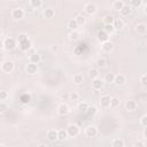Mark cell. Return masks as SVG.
<instances>
[{"mask_svg": "<svg viewBox=\"0 0 147 147\" xmlns=\"http://www.w3.org/2000/svg\"><path fill=\"white\" fill-rule=\"evenodd\" d=\"M100 106L102 108H108L110 107V96L109 95H102L100 98Z\"/></svg>", "mask_w": 147, "mask_h": 147, "instance_id": "obj_17", "label": "cell"}, {"mask_svg": "<svg viewBox=\"0 0 147 147\" xmlns=\"http://www.w3.org/2000/svg\"><path fill=\"white\" fill-rule=\"evenodd\" d=\"M46 137L49 141H56L57 140V130H48L46 133Z\"/></svg>", "mask_w": 147, "mask_h": 147, "instance_id": "obj_19", "label": "cell"}, {"mask_svg": "<svg viewBox=\"0 0 147 147\" xmlns=\"http://www.w3.org/2000/svg\"><path fill=\"white\" fill-rule=\"evenodd\" d=\"M8 110V105L3 101H0V114H3Z\"/></svg>", "mask_w": 147, "mask_h": 147, "instance_id": "obj_39", "label": "cell"}, {"mask_svg": "<svg viewBox=\"0 0 147 147\" xmlns=\"http://www.w3.org/2000/svg\"><path fill=\"white\" fill-rule=\"evenodd\" d=\"M42 16L45 18H47V20H51V18H53L55 16V10L53 8H51V7H46L42 10Z\"/></svg>", "mask_w": 147, "mask_h": 147, "instance_id": "obj_11", "label": "cell"}, {"mask_svg": "<svg viewBox=\"0 0 147 147\" xmlns=\"http://www.w3.org/2000/svg\"><path fill=\"white\" fill-rule=\"evenodd\" d=\"M114 16L111 14H106L103 17H102V22L105 23V25H108V24H113L114 23Z\"/></svg>", "mask_w": 147, "mask_h": 147, "instance_id": "obj_21", "label": "cell"}, {"mask_svg": "<svg viewBox=\"0 0 147 147\" xmlns=\"http://www.w3.org/2000/svg\"><path fill=\"white\" fill-rule=\"evenodd\" d=\"M119 99L118 98H110V107L111 108H116L119 106Z\"/></svg>", "mask_w": 147, "mask_h": 147, "instance_id": "obj_37", "label": "cell"}, {"mask_svg": "<svg viewBox=\"0 0 147 147\" xmlns=\"http://www.w3.org/2000/svg\"><path fill=\"white\" fill-rule=\"evenodd\" d=\"M24 15H25V10L21 7H16L11 10V17L14 20H22L24 17Z\"/></svg>", "mask_w": 147, "mask_h": 147, "instance_id": "obj_3", "label": "cell"}, {"mask_svg": "<svg viewBox=\"0 0 147 147\" xmlns=\"http://www.w3.org/2000/svg\"><path fill=\"white\" fill-rule=\"evenodd\" d=\"M8 99V93L6 91H0V101H6Z\"/></svg>", "mask_w": 147, "mask_h": 147, "instance_id": "obj_43", "label": "cell"}, {"mask_svg": "<svg viewBox=\"0 0 147 147\" xmlns=\"http://www.w3.org/2000/svg\"><path fill=\"white\" fill-rule=\"evenodd\" d=\"M96 40L100 42V44H103L106 41L109 40V34H107L103 30H99L96 32Z\"/></svg>", "mask_w": 147, "mask_h": 147, "instance_id": "obj_7", "label": "cell"}, {"mask_svg": "<svg viewBox=\"0 0 147 147\" xmlns=\"http://www.w3.org/2000/svg\"><path fill=\"white\" fill-rule=\"evenodd\" d=\"M105 85V82L101 79V78H95V79H92V88L95 90V91H99Z\"/></svg>", "mask_w": 147, "mask_h": 147, "instance_id": "obj_10", "label": "cell"}, {"mask_svg": "<svg viewBox=\"0 0 147 147\" xmlns=\"http://www.w3.org/2000/svg\"><path fill=\"white\" fill-rule=\"evenodd\" d=\"M1 70H2L3 72H6V74L11 72V71L14 70V62H13V61H9V60L3 61L2 64H1Z\"/></svg>", "mask_w": 147, "mask_h": 147, "instance_id": "obj_5", "label": "cell"}, {"mask_svg": "<svg viewBox=\"0 0 147 147\" xmlns=\"http://www.w3.org/2000/svg\"><path fill=\"white\" fill-rule=\"evenodd\" d=\"M140 125L142 127H146L147 126V115L146 114L141 116V118H140Z\"/></svg>", "mask_w": 147, "mask_h": 147, "instance_id": "obj_41", "label": "cell"}, {"mask_svg": "<svg viewBox=\"0 0 147 147\" xmlns=\"http://www.w3.org/2000/svg\"><path fill=\"white\" fill-rule=\"evenodd\" d=\"M1 37H2V30L0 29V39H1Z\"/></svg>", "mask_w": 147, "mask_h": 147, "instance_id": "obj_50", "label": "cell"}, {"mask_svg": "<svg viewBox=\"0 0 147 147\" xmlns=\"http://www.w3.org/2000/svg\"><path fill=\"white\" fill-rule=\"evenodd\" d=\"M96 111H98V109H96L95 106H90V105H88V108H87V110H86L85 114L91 117V116H94V115L96 114Z\"/></svg>", "mask_w": 147, "mask_h": 147, "instance_id": "obj_29", "label": "cell"}, {"mask_svg": "<svg viewBox=\"0 0 147 147\" xmlns=\"http://www.w3.org/2000/svg\"><path fill=\"white\" fill-rule=\"evenodd\" d=\"M126 82V77L123 75V74H118V75H115V79H114V83L117 85V86H121L123 84H125Z\"/></svg>", "mask_w": 147, "mask_h": 147, "instance_id": "obj_14", "label": "cell"}, {"mask_svg": "<svg viewBox=\"0 0 147 147\" xmlns=\"http://www.w3.org/2000/svg\"><path fill=\"white\" fill-rule=\"evenodd\" d=\"M79 37H80V34H79V32H78L77 30H76V31H70V33H69V39H70L71 41L78 40Z\"/></svg>", "mask_w": 147, "mask_h": 147, "instance_id": "obj_31", "label": "cell"}, {"mask_svg": "<svg viewBox=\"0 0 147 147\" xmlns=\"http://www.w3.org/2000/svg\"><path fill=\"white\" fill-rule=\"evenodd\" d=\"M127 3L133 8V7H140L144 2H142L141 0H131V1H130V2H127Z\"/></svg>", "mask_w": 147, "mask_h": 147, "instance_id": "obj_38", "label": "cell"}, {"mask_svg": "<svg viewBox=\"0 0 147 147\" xmlns=\"http://www.w3.org/2000/svg\"><path fill=\"white\" fill-rule=\"evenodd\" d=\"M69 98H70L71 101H78V99H79V94H78L77 92H71V93L69 94Z\"/></svg>", "mask_w": 147, "mask_h": 147, "instance_id": "obj_40", "label": "cell"}, {"mask_svg": "<svg viewBox=\"0 0 147 147\" xmlns=\"http://www.w3.org/2000/svg\"><path fill=\"white\" fill-rule=\"evenodd\" d=\"M25 71H26V74H29V75H34V74H37V71H38V64H34V63L29 62V63L25 65Z\"/></svg>", "mask_w": 147, "mask_h": 147, "instance_id": "obj_9", "label": "cell"}, {"mask_svg": "<svg viewBox=\"0 0 147 147\" xmlns=\"http://www.w3.org/2000/svg\"><path fill=\"white\" fill-rule=\"evenodd\" d=\"M38 147H47L45 144H40V145H38Z\"/></svg>", "mask_w": 147, "mask_h": 147, "instance_id": "obj_49", "label": "cell"}, {"mask_svg": "<svg viewBox=\"0 0 147 147\" xmlns=\"http://www.w3.org/2000/svg\"><path fill=\"white\" fill-rule=\"evenodd\" d=\"M68 28H69L71 31H76V30H77L78 24H77V22L75 21V18H71V20L68 21Z\"/></svg>", "mask_w": 147, "mask_h": 147, "instance_id": "obj_27", "label": "cell"}, {"mask_svg": "<svg viewBox=\"0 0 147 147\" xmlns=\"http://www.w3.org/2000/svg\"><path fill=\"white\" fill-rule=\"evenodd\" d=\"M51 49H52V52H56V51H57V46H56V45H53V46L51 47Z\"/></svg>", "mask_w": 147, "mask_h": 147, "instance_id": "obj_47", "label": "cell"}, {"mask_svg": "<svg viewBox=\"0 0 147 147\" xmlns=\"http://www.w3.org/2000/svg\"><path fill=\"white\" fill-rule=\"evenodd\" d=\"M132 13V7L129 3H124V6L122 7V9L119 10V14L122 16H129Z\"/></svg>", "mask_w": 147, "mask_h": 147, "instance_id": "obj_15", "label": "cell"}, {"mask_svg": "<svg viewBox=\"0 0 147 147\" xmlns=\"http://www.w3.org/2000/svg\"><path fill=\"white\" fill-rule=\"evenodd\" d=\"M87 108H88V103L87 102H85V101H83V102H79L78 103V110L80 111V113H86V110H87Z\"/></svg>", "mask_w": 147, "mask_h": 147, "instance_id": "obj_33", "label": "cell"}, {"mask_svg": "<svg viewBox=\"0 0 147 147\" xmlns=\"http://www.w3.org/2000/svg\"><path fill=\"white\" fill-rule=\"evenodd\" d=\"M65 131L68 133V137H76L79 133V126L77 124H69Z\"/></svg>", "mask_w": 147, "mask_h": 147, "instance_id": "obj_4", "label": "cell"}, {"mask_svg": "<svg viewBox=\"0 0 147 147\" xmlns=\"http://www.w3.org/2000/svg\"><path fill=\"white\" fill-rule=\"evenodd\" d=\"M87 74H88V77L92 78V79L99 78V69H96V68H91V69H88Z\"/></svg>", "mask_w": 147, "mask_h": 147, "instance_id": "obj_22", "label": "cell"}, {"mask_svg": "<svg viewBox=\"0 0 147 147\" xmlns=\"http://www.w3.org/2000/svg\"><path fill=\"white\" fill-rule=\"evenodd\" d=\"M0 147H3V146H2V145H0Z\"/></svg>", "mask_w": 147, "mask_h": 147, "instance_id": "obj_51", "label": "cell"}, {"mask_svg": "<svg viewBox=\"0 0 147 147\" xmlns=\"http://www.w3.org/2000/svg\"><path fill=\"white\" fill-rule=\"evenodd\" d=\"M85 136L87 138H94L98 136V127L93 124H90L85 127Z\"/></svg>", "mask_w": 147, "mask_h": 147, "instance_id": "obj_2", "label": "cell"}, {"mask_svg": "<svg viewBox=\"0 0 147 147\" xmlns=\"http://www.w3.org/2000/svg\"><path fill=\"white\" fill-rule=\"evenodd\" d=\"M136 31H137V33L140 34V36L145 34V33L147 32V26H146V24H144V23H138L137 26H136Z\"/></svg>", "mask_w": 147, "mask_h": 147, "instance_id": "obj_20", "label": "cell"}, {"mask_svg": "<svg viewBox=\"0 0 147 147\" xmlns=\"http://www.w3.org/2000/svg\"><path fill=\"white\" fill-rule=\"evenodd\" d=\"M70 113V108L67 103H61L59 107H57V114L60 116H65Z\"/></svg>", "mask_w": 147, "mask_h": 147, "instance_id": "obj_8", "label": "cell"}, {"mask_svg": "<svg viewBox=\"0 0 147 147\" xmlns=\"http://www.w3.org/2000/svg\"><path fill=\"white\" fill-rule=\"evenodd\" d=\"M137 107H138V105H137V102H136L134 100H127V101L125 102V109H126L129 113L134 111V110L137 109Z\"/></svg>", "mask_w": 147, "mask_h": 147, "instance_id": "obj_12", "label": "cell"}, {"mask_svg": "<svg viewBox=\"0 0 147 147\" xmlns=\"http://www.w3.org/2000/svg\"><path fill=\"white\" fill-rule=\"evenodd\" d=\"M26 39H29L28 36H26L25 33H21V34H18L17 41H18V42H22V41H24V40H26Z\"/></svg>", "mask_w": 147, "mask_h": 147, "instance_id": "obj_44", "label": "cell"}, {"mask_svg": "<svg viewBox=\"0 0 147 147\" xmlns=\"http://www.w3.org/2000/svg\"><path fill=\"white\" fill-rule=\"evenodd\" d=\"M96 65H98V68H100V69L106 68V65H107L106 59H105V57H99V59L96 60Z\"/></svg>", "mask_w": 147, "mask_h": 147, "instance_id": "obj_32", "label": "cell"}, {"mask_svg": "<svg viewBox=\"0 0 147 147\" xmlns=\"http://www.w3.org/2000/svg\"><path fill=\"white\" fill-rule=\"evenodd\" d=\"M21 101H22L23 103H28V102L30 101V95H29V94H24V95L21 98Z\"/></svg>", "mask_w": 147, "mask_h": 147, "instance_id": "obj_45", "label": "cell"}, {"mask_svg": "<svg viewBox=\"0 0 147 147\" xmlns=\"http://www.w3.org/2000/svg\"><path fill=\"white\" fill-rule=\"evenodd\" d=\"M83 79H84V77H83L82 74H75L74 77H72V80H74L75 84H80V83H83Z\"/></svg>", "mask_w": 147, "mask_h": 147, "instance_id": "obj_34", "label": "cell"}, {"mask_svg": "<svg viewBox=\"0 0 147 147\" xmlns=\"http://www.w3.org/2000/svg\"><path fill=\"white\" fill-rule=\"evenodd\" d=\"M101 49H102V52H105V53H110V52L114 49V44H113L110 40H108V41L101 44Z\"/></svg>", "mask_w": 147, "mask_h": 147, "instance_id": "obj_13", "label": "cell"}, {"mask_svg": "<svg viewBox=\"0 0 147 147\" xmlns=\"http://www.w3.org/2000/svg\"><path fill=\"white\" fill-rule=\"evenodd\" d=\"M114 79H115V74H113V72H107V74L105 75V78H103L102 80L110 84V83H114Z\"/></svg>", "mask_w": 147, "mask_h": 147, "instance_id": "obj_26", "label": "cell"}, {"mask_svg": "<svg viewBox=\"0 0 147 147\" xmlns=\"http://www.w3.org/2000/svg\"><path fill=\"white\" fill-rule=\"evenodd\" d=\"M29 6L32 8V9H36V8H40L42 6V1L41 0H30L29 2Z\"/></svg>", "mask_w": 147, "mask_h": 147, "instance_id": "obj_25", "label": "cell"}, {"mask_svg": "<svg viewBox=\"0 0 147 147\" xmlns=\"http://www.w3.org/2000/svg\"><path fill=\"white\" fill-rule=\"evenodd\" d=\"M103 31H105L107 34H110V33H114V32H115V29H114L113 24H108V25H105Z\"/></svg>", "mask_w": 147, "mask_h": 147, "instance_id": "obj_36", "label": "cell"}, {"mask_svg": "<svg viewBox=\"0 0 147 147\" xmlns=\"http://www.w3.org/2000/svg\"><path fill=\"white\" fill-rule=\"evenodd\" d=\"M16 47V40L11 37H7L6 39H3V49L6 51H11Z\"/></svg>", "mask_w": 147, "mask_h": 147, "instance_id": "obj_1", "label": "cell"}, {"mask_svg": "<svg viewBox=\"0 0 147 147\" xmlns=\"http://www.w3.org/2000/svg\"><path fill=\"white\" fill-rule=\"evenodd\" d=\"M75 21L77 22V24H78V26H79V25H84V24H85L86 18H85L84 15H77L76 18H75Z\"/></svg>", "mask_w": 147, "mask_h": 147, "instance_id": "obj_35", "label": "cell"}, {"mask_svg": "<svg viewBox=\"0 0 147 147\" xmlns=\"http://www.w3.org/2000/svg\"><path fill=\"white\" fill-rule=\"evenodd\" d=\"M111 147H124V140L121 138H114L111 141Z\"/></svg>", "mask_w": 147, "mask_h": 147, "instance_id": "obj_24", "label": "cell"}, {"mask_svg": "<svg viewBox=\"0 0 147 147\" xmlns=\"http://www.w3.org/2000/svg\"><path fill=\"white\" fill-rule=\"evenodd\" d=\"M124 25H125V23H124V21H123L122 18H115V20H114L113 26H114L115 31H116V30H122V29L124 28Z\"/></svg>", "mask_w": 147, "mask_h": 147, "instance_id": "obj_18", "label": "cell"}, {"mask_svg": "<svg viewBox=\"0 0 147 147\" xmlns=\"http://www.w3.org/2000/svg\"><path fill=\"white\" fill-rule=\"evenodd\" d=\"M84 9H85V11H86L88 15H94V14L96 13V10H98V7H96V5L93 3V2H87V3H85Z\"/></svg>", "mask_w": 147, "mask_h": 147, "instance_id": "obj_6", "label": "cell"}, {"mask_svg": "<svg viewBox=\"0 0 147 147\" xmlns=\"http://www.w3.org/2000/svg\"><path fill=\"white\" fill-rule=\"evenodd\" d=\"M124 1H122V0H116V1H114L113 2V8L115 9V10H121L122 9V7L124 6Z\"/></svg>", "mask_w": 147, "mask_h": 147, "instance_id": "obj_30", "label": "cell"}, {"mask_svg": "<svg viewBox=\"0 0 147 147\" xmlns=\"http://www.w3.org/2000/svg\"><path fill=\"white\" fill-rule=\"evenodd\" d=\"M134 147H145V142L141 141V140H138V141L134 144Z\"/></svg>", "mask_w": 147, "mask_h": 147, "instance_id": "obj_46", "label": "cell"}, {"mask_svg": "<svg viewBox=\"0 0 147 147\" xmlns=\"http://www.w3.org/2000/svg\"><path fill=\"white\" fill-rule=\"evenodd\" d=\"M40 60H41V57H40V55H39V54H37V53H33V54H31V55H30V62H31V63L38 64Z\"/></svg>", "mask_w": 147, "mask_h": 147, "instance_id": "obj_28", "label": "cell"}, {"mask_svg": "<svg viewBox=\"0 0 147 147\" xmlns=\"http://www.w3.org/2000/svg\"><path fill=\"white\" fill-rule=\"evenodd\" d=\"M140 84L142 86H147V75L146 74H144V75L140 76Z\"/></svg>", "mask_w": 147, "mask_h": 147, "instance_id": "obj_42", "label": "cell"}, {"mask_svg": "<svg viewBox=\"0 0 147 147\" xmlns=\"http://www.w3.org/2000/svg\"><path fill=\"white\" fill-rule=\"evenodd\" d=\"M2 48H3V40L0 39V49H2Z\"/></svg>", "mask_w": 147, "mask_h": 147, "instance_id": "obj_48", "label": "cell"}, {"mask_svg": "<svg viewBox=\"0 0 147 147\" xmlns=\"http://www.w3.org/2000/svg\"><path fill=\"white\" fill-rule=\"evenodd\" d=\"M67 138H68V133H67L65 130H63V129L57 130V140H59V141H63V140H65Z\"/></svg>", "mask_w": 147, "mask_h": 147, "instance_id": "obj_23", "label": "cell"}, {"mask_svg": "<svg viewBox=\"0 0 147 147\" xmlns=\"http://www.w3.org/2000/svg\"><path fill=\"white\" fill-rule=\"evenodd\" d=\"M18 47H20V49L22 52L29 51L31 48V41H30V39H26V40H24L22 42H18Z\"/></svg>", "mask_w": 147, "mask_h": 147, "instance_id": "obj_16", "label": "cell"}]
</instances>
